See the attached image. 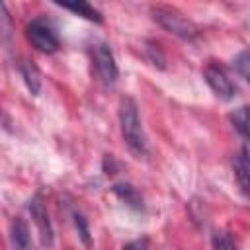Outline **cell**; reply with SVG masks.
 <instances>
[{
  "mask_svg": "<svg viewBox=\"0 0 250 250\" xmlns=\"http://www.w3.org/2000/svg\"><path fill=\"white\" fill-rule=\"evenodd\" d=\"M119 125H121V135L125 145L135 156H146L148 145L146 137L143 131V123L139 117V107L133 98L125 96L119 102Z\"/></svg>",
  "mask_w": 250,
  "mask_h": 250,
  "instance_id": "1",
  "label": "cell"
},
{
  "mask_svg": "<svg viewBox=\"0 0 250 250\" xmlns=\"http://www.w3.org/2000/svg\"><path fill=\"white\" fill-rule=\"evenodd\" d=\"M152 14V20L162 27L166 29L168 33L184 39V41H195L199 37V27L188 20L182 12H178L176 8H170V6H154L150 10Z\"/></svg>",
  "mask_w": 250,
  "mask_h": 250,
  "instance_id": "2",
  "label": "cell"
},
{
  "mask_svg": "<svg viewBox=\"0 0 250 250\" xmlns=\"http://www.w3.org/2000/svg\"><path fill=\"white\" fill-rule=\"evenodd\" d=\"M25 35L31 41V45L41 53H55L61 47V41H59V35L55 31L53 23L43 18L31 20L25 27Z\"/></svg>",
  "mask_w": 250,
  "mask_h": 250,
  "instance_id": "3",
  "label": "cell"
},
{
  "mask_svg": "<svg viewBox=\"0 0 250 250\" xmlns=\"http://www.w3.org/2000/svg\"><path fill=\"white\" fill-rule=\"evenodd\" d=\"M92 61H94L96 72L102 78V82H105V84H115L117 82L119 68H117V62H115L113 51L105 41H96L92 45Z\"/></svg>",
  "mask_w": 250,
  "mask_h": 250,
  "instance_id": "4",
  "label": "cell"
},
{
  "mask_svg": "<svg viewBox=\"0 0 250 250\" xmlns=\"http://www.w3.org/2000/svg\"><path fill=\"white\" fill-rule=\"evenodd\" d=\"M203 76H205V80H207V84H209V88L215 92V96H219L221 100H234L236 98V92H238V88H236V84H232V80L229 78V74L221 68V66H217V64H209L205 70H203Z\"/></svg>",
  "mask_w": 250,
  "mask_h": 250,
  "instance_id": "5",
  "label": "cell"
},
{
  "mask_svg": "<svg viewBox=\"0 0 250 250\" xmlns=\"http://www.w3.org/2000/svg\"><path fill=\"white\" fill-rule=\"evenodd\" d=\"M29 213H31V219L39 230V238H41V244L45 248H53L55 244V232H53V225L49 221V215H47V209L43 207L41 199H31L29 201Z\"/></svg>",
  "mask_w": 250,
  "mask_h": 250,
  "instance_id": "6",
  "label": "cell"
},
{
  "mask_svg": "<svg viewBox=\"0 0 250 250\" xmlns=\"http://www.w3.org/2000/svg\"><path fill=\"white\" fill-rule=\"evenodd\" d=\"M10 242H12L14 250H35L29 227L21 217L12 219V223H10Z\"/></svg>",
  "mask_w": 250,
  "mask_h": 250,
  "instance_id": "7",
  "label": "cell"
},
{
  "mask_svg": "<svg viewBox=\"0 0 250 250\" xmlns=\"http://www.w3.org/2000/svg\"><path fill=\"white\" fill-rule=\"evenodd\" d=\"M111 191H113L127 207H131L133 211H145V199H143L141 191H139L133 184H129V182L113 184V186H111Z\"/></svg>",
  "mask_w": 250,
  "mask_h": 250,
  "instance_id": "8",
  "label": "cell"
},
{
  "mask_svg": "<svg viewBox=\"0 0 250 250\" xmlns=\"http://www.w3.org/2000/svg\"><path fill=\"white\" fill-rule=\"evenodd\" d=\"M57 6L84 18V20H90V21H96V23H102L104 21V16L100 10H96L90 2H84V0H76V2H57Z\"/></svg>",
  "mask_w": 250,
  "mask_h": 250,
  "instance_id": "9",
  "label": "cell"
},
{
  "mask_svg": "<svg viewBox=\"0 0 250 250\" xmlns=\"http://www.w3.org/2000/svg\"><path fill=\"white\" fill-rule=\"evenodd\" d=\"M232 168H234V178H236L242 193L246 195L248 193V146L246 145H242L238 156L234 158Z\"/></svg>",
  "mask_w": 250,
  "mask_h": 250,
  "instance_id": "10",
  "label": "cell"
},
{
  "mask_svg": "<svg viewBox=\"0 0 250 250\" xmlns=\"http://www.w3.org/2000/svg\"><path fill=\"white\" fill-rule=\"evenodd\" d=\"M20 72L23 76V82H25L27 90L33 96H37L39 90H41V74H39V68L31 61H21L20 62Z\"/></svg>",
  "mask_w": 250,
  "mask_h": 250,
  "instance_id": "11",
  "label": "cell"
},
{
  "mask_svg": "<svg viewBox=\"0 0 250 250\" xmlns=\"http://www.w3.org/2000/svg\"><path fill=\"white\" fill-rule=\"evenodd\" d=\"M211 244H213V250H238L236 240L227 230H215L211 236Z\"/></svg>",
  "mask_w": 250,
  "mask_h": 250,
  "instance_id": "12",
  "label": "cell"
},
{
  "mask_svg": "<svg viewBox=\"0 0 250 250\" xmlns=\"http://www.w3.org/2000/svg\"><path fill=\"white\" fill-rule=\"evenodd\" d=\"M230 121H232V127L246 139L248 137V107L240 105L238 109H234L230 113Z\"/></svg>",
  "mask_w": 250,
  "mask_h": 250,
  "instance_id": "13",
  "label": "cell"
},
{
  "mask_svg": "<svg viewBox=\"0 0 250 250\" xmlns=\"http://www.w3.org/2000/svg\"><path fill=\"white\" fill-rule=\"evenodd\" d=\"M232 66H234V70H236L244 80H250V55H248L246 49L240 51V53L234 57Z\"/></svg>",
  "mask_w": 250,
  "mask_h": 250,
  "instance_id": "14",
  "label": "cell"
},
{
  "mask_svg": "<svg viewBox=\"0 0 250 250\" xmlns=\"http://www.w3.org/2000/svg\"><path fill=\"white\" fill-rule=\"evenodd\" d=\"M74 225H76V230H78V236L82 240L84 246H90L92 244V236H90V227H88V219L82 215V213H74Z\"/></svg>",
  "mask_w": 250,
  "mask_h": 250,
  "instance_id": "15",
  "label": "cell"
},
{
  "mask_svg": "<svg viewBox=\"0 0 250 250\" xmlns=\"http://www.w3.org/2000/svg\"><path fill=\"white\" fill-rule=\"evenodd\" d=\"M12 37V18L6 10V4L0 2V41H8Z\"/></svg>",
  "mask_w": 250,
  "mask_h": 250,
  "instance_id": "16",
  "label": "cell"
},
{
  "mask_svg": "<svg viewBox=\"0 0 250 250\" xmlns=\"http://www.w3.org/2000/svg\"><path fill=\"white\" fill-rule=\"evenodd\" d=\"M148 47H146V57H148V61L154 64V66H158V68H166V59H164V55H162V51L158 49V45L156 43H152V41H148L146 43Z\"/></svg>",
  "mask_w": 250,
  "mask_h": 250,
  "instance_id": "17",
  "label": "cell"
},
{
  "mask_svg": "<svg viewBox=\"0 0 250 250\" xmlns=\"http://www.w3.org/2000/svg\"><path fill=\"white\" fill-rule=\"evenodd\" d=\"M123 250H148V238L143 236V238H137V240H131L123 246Z\"/></svg>",
  "mask_w": 250,
  "mask_h": 250,
  "instance_id": "18",
  "label": "cell"
}]
</instances>
